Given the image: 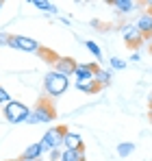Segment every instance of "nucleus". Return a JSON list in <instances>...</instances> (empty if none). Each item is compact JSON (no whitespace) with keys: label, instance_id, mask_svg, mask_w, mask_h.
<instances>
[{"label":"nucleus","instance_id":"a211bd4d","mask_svg":"<svg viewBox=\"0 0 152 161\" xmlns=\"http://www.w3.org/2000/svg\"><path fill=\"white\" fill-rule=\"evenodd\" d=\"M85 48H87L89 53L94 54V57H96L98 61H102V50H100V46H98L96 42H85Z\"/></svg>","mask_w":152,"mask_h":161},{"label":"nucleus","instance_id":"a878e982","mask_svg":"<svg viewBox=\"0 0 152 161\" xmlns=\"http://www.w3.org/2000/svg\"><path fill=\"white\" fill-rule=\"evenodd\" d=\"M37 161H41V159H37Z\"/></svg>","mask_w":152,"mask_h":161},{"label":"nucleus","instance_id":"423d86ee","mask_svg":"<svg viewBox=\"0 0 152 161\" xmlns=\"http://www.w3.org/2000/svg\"><path fill=\"white\" fill-rule=\"evenodd\" d=\"M122 35H124V42H126L130 48L141 46V44H144V39H146V37H144V35H141L135 26H133V24H124V26H122Z\"/></svg>","mask_w":152,"mask_h":161},{"label":"nucleus","instance_id":"aec40b11","mask_svg":"<svg viewBox=\"0 0 152 161\" xmlns=\"http://www.w3.org/2000/svg\"><path fill=\"white\" fill-rule=\"evenodd\" d=\"M61 155H63L61 148H52L50 153H48V159H50V161H61Z\"/></svg>","mask_w":152,"mask_h":161},{"label":"nucleus","instance_id":"f3484780","mask_svg":"<svg viewBox=\"0 0 152 161\" xmlns=\"http://www.w3.org/2000/svg\"><path fill=\"white\" fill-rule=\"evenodd\" d=\"M117 155L120 157H128V155H133V150H135V144L133 142H122V144H117Z\"/></svg>","mask_w":152,"mask_h":161},{"label":"nucleus","instance_id":"393cba45","mask_svg":"<svg viewBox=\"0 0 152 161\" xmlns=\"http://www.w3.org/2000/svg\"><path fill=\"white\" fill-rule=\"evenodd\" d=\"M0 11H2V0H0Z\"/></svg>","mask_w":152,"mask_h":161},{"label":"nucleus","instance_id":"39448f33","mask_svg":"<svg viewBox=\"0 0 152 161\" xmlns=\"http://www.w3.org/2000/svg\"><path fill=\"white\" fill-rule=\"evenodd\" d=\"M9 46L15 48V50H22V53H35V54H46L48 50H44L33 37H26V35H9Z\"/></svg>","mask_w":152,"mask_h":161},{"label":"nucleus","instance_id":"412c9836","mask_svg":"<svg viewBox=\"0 0 152 161\" xmlns=\"http://www.w3.org/2000/svg\"><path fill=\"white\" fill-rule=\"evenodd\" d=\"M11 100V96H9V92L4 89V87H0V105H7Z\"/></svg>","mask_w":152,"mask_h":161},{"label":"nucleus","instance_id":"dca6fc26","mask_svg":"<svg viewBox=\"0 0 152 161\" xmlns=\"http://www.w3.org/2000/svg\"><path fill=\"white\" fill-rule=\"evenodd\" d=\"M61 161H85V150H63Z\"/></svg>","mask_w":152,"mask_h":161},{"label":"nucleus","instance_id":"b1692460","mask_svg":"<svg viewBox=\"0 0 152 161\" xmlns=\"http://www.w3.org/2000/svg\"><path fill=\"white\" fill-rule=\"evenodd\" d=\"M15 161H26V159H22V157H20V159H15Z\"/></svg>","mask_w":152,"mask_h":161},{"label":"nucleus","instance_id":"6ab92c4d","mask_svg":"<svg viewBox=\"0 0 152 161\" xmlns=\"http://www.w3.org/2000/svg\"><path fill=\"white\" fill-rule=\"evenodd\" d=\"M109 63H111V68H113V70H124V68H126V61H124V59H120V57H113Z\"/></svg>","mask_w":152,"mask_h":161},{"label":"nucleus","instance_id":"9d476101","mask_svg":"<svg viewBox=\"0 0 152 161\" xmlns=\"http://www.w3.org/2000/svg\"><path fill=\"white\" fill-rule=\"evenodd\" d=\"M135 28H137L144 37H152V13L150 11H146V13L139 15V20L135 22Z\"/></svg>","mask_w":152,"mask_h":161},{"label":"nucleus","instance_id":"f257e3e1","mask_svg":"<svg viewBox=\"0 0 152 161\" xmlns=\"http://www.w3.org/2000/svg\"><path fill=\"white\" fill-rule=\"evenodd\" d=\"M57 118V111H54V105H52L50 98H39L37 105L30 109L28 118H26V124H50Z\"/></svg>","mask_w":152,"mask_h":161},{"label":"nucleus","instance_id":"7ed1b4c3","mask_svg":"<svg viewBox=\"0 0 152 161\" xmlns=\"http://www.w3.org/2000/svg\"><path fill=\"white\" fill-rule=\"evenodd\" d=\"M28 113H30V109L26 107L24 103H20V100H9L4 105V120L11 122V124H22V122H26Z\"/></svg>","mask_w":152,"mask_h":161},{"label":"nucleus","instance_id":"4be33fe9","mask_svg":"<svg viewBox=\"0 0 152 161\" xmlns=\"http://www.w3.org/2000/svg\"><path fill=\"white\" fill-rule=\"evenodd\" d=\"M0 46H9V33H0Z\"/></svg>","mask_w":152,"mask_h":161},{"label":"nucleus","instance_id":"20e7f679","mask_svg":"<svg viewBox=\"0 0 152 161\" xmlns=\"http://www.w3.org/2000/svg\"><path fill=\"white\" fill-rule=\"evenodd\" d=\"M68 131V126H52L46 131V135L39 139V146H41V153H50L52 148H59L63 146V135Z\"/></svg>","mask_w":152,"mask_h":161},{"label":"nucleus","instance_id":"6e6552de","mask_svg":"<svg viewBox=\"0 0 152 161\" xmlns=\"http://www.w3.org/2000/svg\"><path fill=\"white\" fill-rule=\"evenodd\" d=\"M98 68V63H76L74 74L78 83H85V80H94V70Z\"/></svg>","mask_w":152,"mask_h":161},{"label":"nucleus","instance_id":"f03ea898","mask_svg":"<svg viewBox=\"0 0 152 161\" xmlns=\"http://www.w3.org/2000/svg\"><path fill=\"white\" fill-rule=\"evenodd\" d=\"M68 87H70V79L63 76V74H57L54 70L44 76V89H46L48 98H57V96L65 94Z\"/></svg>","mask_w":152,"mask_h":161},{"label":"nucleus","instance_id":"ddd939ff","mask_svg":"<svg viewBox=\"0 0 152 161\" xmlns=\"http://www.w3.org/2000/svg\"><path fill=\"white\" fill-rule=\"evenodd\" d=\"M111 79H113V76H111L109 70H102V68H96V70H94V80H96L100 87H109V85H111Z\"/></svg>","mask_w":152,"mask_h":161},{"label":"nucleus","instance_id":"9b49d317","mask_svg":"<svg viewBox=\"0 0 152 161\" xmlns=\"http://www.w3.org/2000/svg\"><path fill=\"white\" fill-rule=\"evenodd\" d=\"M41 146H39V142L37 144H28L24 148V153H22V159L26 161H37V159H41Z\"/></svg>","mask_w":152,"mask_h":161},{"label":"nucleus","instance_id":"5701e85b","mask_svg":"<svg viewBox=\"0 0 152 161\" xmlns=\"http://www.w3.org/2000/svg\"><path fill=\"white\" fill-rule=\"evenodd\" d=\"M130 61H133V63H135V61H139V53H133V54H130Z\"/></svg>","mask_w":152,"mask_h":161},{"label":"nucleus","instance_id":"0eeeda50","mask_svg":"<svg viewBox=\"0 0 152 161\" xmlns=\"http://www.w3.org/2000/svg\"><path fill=\"white\" fill-rule=\"evenodd\" d=\"M54 63V72L57 74H63V76H72L74 74V68H76V61L72 57H57Z\"/></svg>","mask_w":152,"mask_h":161},{"label":"nucleus","instance_id":"1a4fd4ad","mask_svg":"<svg viewBox=\"0 0 152 161\" xmlns=\"http://www.w3.org/2000/svg\"><path fill=\"white\" fill-rule=\"evenodd\" d=\"M63 146H65V150H85V144L80 139V133L70 131V129L63 135Z\"/></svg>","mask_w":152,"mask_h":161},{"label":"nucleus","instance_id":"2eb2a0df","mask_svg":"<svg viewBox=\"0 0 152 161\" xmlns=\"http://www.w3.org/2000/svg\"><path fill=\"white\" fill-rule=\"evenodd\" d=\"M33 4H35L37 9H41L44 13H52V15H57V13H59L57 4H52V2H48V0H33Z\"/></svg>","mask_w":152,"mask_h":161},{"label":"nucleus","instance_id":"4468645a","mask_svg":"<svg viewBox=\"0 0 152 161\" xmlns=\"http://www.w3.org/2000/svg\"><path fill=\"white\" fill-rule=\"evenodd\" d=\"M76 89H80V92H85V94H98L102 87L96 80H85V83H78V80H76Z\"/></svg>","mask_w":152,"mask_h":161},{"label":"nucleus","instance_id":"f8f14e48","mask_svg":"<svg viewBox=\"0 0 152 161\" xmlns=\"http://www.w3.org/2000/svg\"><path fill=\"white\" fill-rule=\"evenodd\" d=\"M111 7L117 11V13H133L137 9V2L135 0H113Z\"/></svg>","mask_w":152,"mask_h":161}]
</instances>
